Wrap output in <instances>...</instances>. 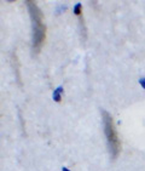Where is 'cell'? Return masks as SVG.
Returning <instances> with one entry per match:
<instances>
[{
  "label": "cell",
  "mask_w": 145,
  "mask_h": 171,
  "mask_svg": "<svg viewBox=\"0 0 145 171\" xmlns=\"http://www.w3.org/2000/svg\"><path fill=\"white\" fill-rule=\"evenodd\" d=\"M62 171H70V170H69L68 168H65V166H63V168H62Z\"/></svg>",
  "instance_id": "6"
},
{
  "label": "cell",
  "mask_w": 145,
  "mask_h": 171,
  "mask_svg": "<svg viewBox=\"0 0 145 171\" xmlns=\"http://www.w3.org/2000/svg\"><path fill=\"white\" fill-rule=\"evenodd\" d=\"M81 9H82V5H81V3H78L76 5L74 6V13L76 16H79L80 13H81Z\"/></svg>",
  "instance_id": "4"
},
{
  "label": "cell",
  "mask_w": 145,
  "mask_h": 171,
  "mask_svg": "<svg viewBox=\"0 0 145 171\" xmlns=\"http://www.w3.org/2000/svg\"><path fill=\"white\" fill-rule=\"evenodd\" d=\"M62 93H63V86H58L56 90L53 91V95H52L53 100L56 101V102H60V100H62L60 95H62Z\"/></svg>",
  "instance_id": "3"
},
{
  "label": "cell",
  "mask_w": 145,
  "mask_h": 171,
  "mask_svg": "<svg viewBox=\"0 0 145 171\" xmlns=\"http://www.w3.org/2000/svg\"><path fill=\"white\" fill-rule=\"evenodd\" d=\"M28 8L30 11V16L33 19V30H34V37H33V49L39 50L41 44L44 42L45 38V26L43 23V17H41V12L36 8V5L28 1Z\"/></svg>",
  "instance_id": "1"
},
{
  "label": "cell",
  "mask_w": 145,
  "mask_h": 171,
  "mask_svg": "<svg viewBox=\"0 0 145 171\" xmlns=\"http://www.w3.org/2000/svg\"><path fill=\"white\" fill-rule=\"evenodd\" d=\"M102 115H103V121H104V131L108 140V147L110 150V154L115 159L120 152V143H119V140H117V135L113 125V119L107 111H102Z\"/></svg>",
  "instance_id": "2"
},
{
  "label": "cell",
  "mask_w": 145,
  "mask_h": 171,
  "mask_svg": "<svg viewBox=\"0 0 145 171\" xmlns=\"http://www.w3.org/2000/svg\"><path fill=\"white\" fill-rule=\"evenodd\" d=\"M139 84L143 86V89L145 90V78H140V79H139Z\"/></svg>",
  "instance_id": "5"
}]
</instances>
